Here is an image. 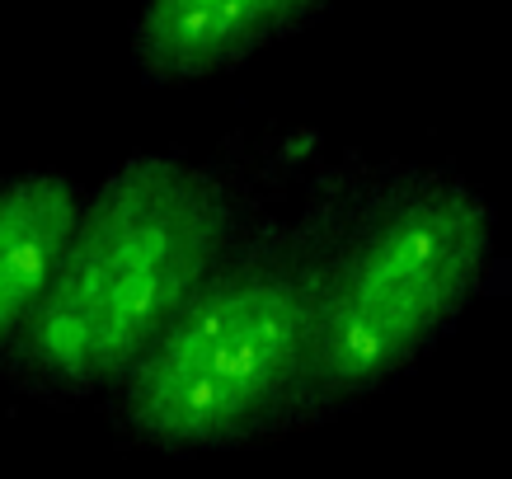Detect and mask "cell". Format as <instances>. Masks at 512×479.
<instances>
[{
	"instance_id": "6da1fadb",
	"label": "cell",
	"mask_w": 512,
	"mask_h": 479,
	"mask_svg": "<svg viewBox=\"0 0 512 479\" xmlns=\"http://www.w3.org/2000/svg\"><path fill=\"white\" fill-rule=\"evenodd\" d=\"M292 146L141 151L85 188L66 245L0 381L47 409H76L137 362L240 235L278 207Z\"/></svg>"
},
{
	"instance_id": "7a4b0ae2",
	"label": "cell",
	"mask_w": 512,
	"mask_h": 479,
	"mask_svg": "<svg viewBox=\"0 0 512 479\" xmlns=\"http://www.w3.org/2000/svg\"><path fill=\"white\" fill-rule=\"evenodd\" d=\"M315 315L292 433L400 386L466 310L508 282L498 212L466 174L343 151L315 160Z\"/></svg>"
},
{
	"instance_id": "3957f363",
	"label": "cell",
	"mask_w": 512,
	"mask_h": 479,
	"mask_svg": "<svg viewBox=\"0 0 512 479\" xmlns=\"http://www.w3.org/2000/svg\"><path fill=\"white\" fill-rule=\"evenodd\" d=\"M315 315V217L268 207L99 404L132 451L202 456L292 437Z\"/></svg>"
},
{
	"instance_id": "277c9868",
	"label": "cell",
	"mask_w": 512,
	"mask_h": 479,
	"mask_svg": "<svg viewBox=\"0 0 512 479\" xmlns=\"http://www.w3.org/2000/svg\"><path fill=\"white\" fill-rule=\"evenodd\" d=\"M329 5L334 0H141L132 66L156 90L198 85L311 29Z\"/></svg>"
},
{
	"instance_id": "5b68a950",
	"label": "cell",
	"mask_w": 512,
	"mask_h": 479,
	"mask_svg": "<svg viewBox=\"0 0 512 479\" xmlns=\"http://www.w3.org/2000/svg\"><path fill=\"white\" fill-rule=\"evenodd\" d=\"M80 198L85 184L66 170L0 174V353L29 325Z\"/></svg>"
}]
</instances>
